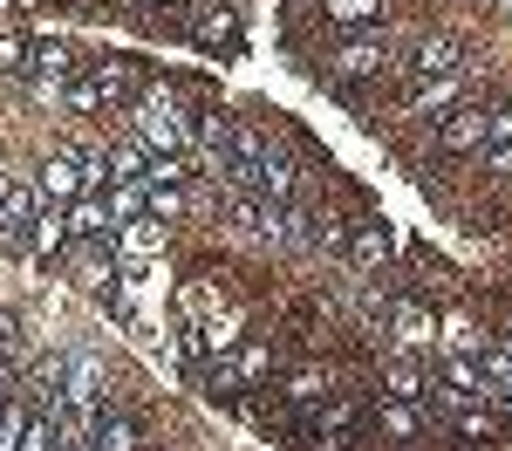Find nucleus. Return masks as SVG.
<instances>
[{"label":"nucleus","instance_id":"nucleus-36","mask_svg":"<svg viewBox=\"0 0 512 451\" xmlns=\"http://www.w3.org/2000/svg\"><path fill=\"white\" fill-rule=\"evenodd\" d=\"M485 144H512V110H506V117H492V137H485Z\"/></svg>","mask_w":512,"mask_h":451},{"label":"nucleus","instance_id":"nucleus-32","mask_svg":"<svg viewBox=\"0 0 512 451\" xmlns=\"http://www.w3.org/2000/svg\"><path fill=\"white\" fill-rule=\"evenodd\" d=\"M178 301H185V315H198V322H205V315H212V308H219V294H212V287H178Z\"/></svg>","mask_w":512,"mask_h":451},{"label":"nucleus","instance_id":"nucleus-13","mask_svg":"<svg viewBox=\"0 0 512 451\" xmlns=\"http://www.w3.org/2000/svg\"><path fill=\"white\" fill-rule=\"evenodd\" d=\"M89 451H137V424H130L123 410H96V424H89Z\"/></svg>","mask_w":512,"mask_h":451},{"label":"nucleus","instance_id":"nucleus-35","mask_svg":"<svg viewBox=\"0 0 512 451\" xmlns=\"http://www.w3.org/2000/svg\"><path fill=\"white\" fill-rule=\"evenodd\" d=\"M458 431H472V438H485V431H492V417H485V410H465V417H458Z\"/></svg>","mask_w":512,"mask_h":451},{"label":"nucleus","instance_id":"nucleus-6","mask_svg":"<svg viewBox=\"0 0 512 451\" xmlns=\"http://www.w3.org/2000/svg\"><path fill=\"white\" fill-rule=\"evenodd\" d=\"M403 69L410 76H465V48L451 35H424V41H410V55H403Z\"/></svg>","mask_w":512,"mask_h":451},{"label":"nucleus","instance_id":"nucleus-20","mask_svg":"<svg viewBox=\"0 0 512 451\" xmlns=\"http://www.w3.org/2000/svg\"><path fill=\"white\" fill-rule=\"evenodd\" d=\"M0 363H28V322L14 315V308H0Z\"/></svg>","mask_w":512,"mask_h":451},{"label":"nucleus","instance_id":"nucleus-5","mask_svg":"<svg viewBox=\"0 0 512 451\" xmlns=\"http://www.w3.org/2000/svg\"><path fill=\"white\" fill-rule=\"evenodd\" d=\"M185 28L198 48H233L239 41V14L226 0H185Z\"/></svg>","mask_w":512,"mask_h":451},{"label":"nucleus","instance_id":"nucleus-1","mask_svg":"<svg viewBox=\"0 0 512 451\" xmlns=\"http://www.w3.org/2000/svg\"><path fill=\"white\" fill-rule=\"evenodd\" d=\"M130 123H137V137H144V144H151V158H185V151H192L198 137H192V123L178 117V103H171V96H137V103H130Z\"/></svg>","mask_w":512,"mask_h":451},{"label":"nucleus","instance_id":"nucleus-23","mask_svg":"<svg viewBox=\"0 0 512 451\" xmlns=\"http://www.w3.org/2000/svg\"><path fill=\"white\" fill-rule=\"evenodd\" d=\"M164 274V253H123L117 260V281L123 287H151Z\"/></svg>","mask_w":512,"mask_h":451},{"label":"nucleus","instance_id":"nucleus-22","mask_svg":"<svg viewBox=\"0 0 512 451\" xmlns=\"http://www.w3.org/2000/svg\"><path fill=\"white\" fill-rule=\"evenodd\" d=\"M123 253H164V226L144 212V219H123Z\"/></svg>","mask_w":512,"mask_h":451},{"label":"nucleus","instance_id":"nucleus-17","mask_svg":"<svg viewBox=\"0 0 512 451\" xmlns=\"http://www.w3.org/2000/svg\"><path fill=\"white\" fill-rule=\"evenodd\" d=\"M335 28H383V0H321Z\"/></svg>","mask_w":512,"mask_h":451},{"label":"nucleus","instance_id":"nucleus-7","mask_svg":"<svg viewBox=\"0 0 512 451\" xmlns=\"http://www.w3.org/2000/svg\"><path fill=\"white\" fill-rule=\"evenodd\" d=\"M390 253H396V233L383 219H355V233H349V267L355 274H376Z\"/></svg>","mask_w":512,"mask_h":451},{"label":"nucleus","instance_id":"nucleus-19","mask_svg":"<svg viewBox=\"0 0 512 451\" xmlns=\"http://www.w3.org/2000/svg\"><path fill=\"white\" fill-rule=\"evenodd\" d=\"M383 383H390L396 404H417V397H424V369L403 363V356H390V363H383Z\"/></svg>","mask_w":512,"mask_h":451},{"label":"nucleus","instance_id":"nucleus-33","mask_svg":"<svg viewBox=\"0 0 512 451\" xmlns=\"http://www.w3.org/2000/svg\"><path fill=\"white\" fill-rule=\"evenodd\" d=\"M383 431H390V438H410V431H417V410H410V404H390V410H383Z\"/></svg>","mask_w":512,"mask_h":451},{"label":"nucleus","instance_id":"nucleus-11","mask_svg":"<svg viewBox=\"0 0 512 451\" xmlns=\"http://www.w3.org/2000/svg\"><path fill=\"white\" fill-rule=\"evenodd\" d=\"M390 62H396V55H390V48H383V41H376V35H369V41H349V48L335 55V76L362 82V76H383Z\"/></svg>","mask_w":512,"mask_h":451},{"label":"nucleus","instance_id":"nucleus-4","mask_svg":"<svg viewBox=\"0 0 512 451\" xmlns=\"http://www.w3.org/2000/svg\"><path fill=\"white\" fill-rule=\"evenodd\" d=\"M35 212H41V192L28 178H7V171H0V246H28Z\"/></svg>","mask_w":512,"mask_h":451},{"label":"nucleus","instance_id":"nucleus-9","mask_svg":"<svg viewBox=\"0 0 512 451\" xmlns=\"http://www.w3.org/2000/svg\"><path fill=\"white\" fill-rule=\"evenodd\" d=\"M41 192H48L55 205H62V199H82V192H89V178H82V158H76V151H55V158L41 164Z\"/></svg>","mask_w":512,"mask_h":451},{"label":"nucleus","instance_id":"nucleus-3","mask_svg":"<svg viewBox=\"0 0 512 451\" xmlns=\"http://www.w3.org/2000/svg\"><path fill=\"white\" fill-rule=\"evenodd\" d=\"M55 363H62L55 397H69V404H82V410H103V390H110V369H103V356L69 349V356H55Z\"/></svg>","mask_w":512,"mask_h":451},{"label":"nucleus","instance_id":"nucleus-8","mask_svg":"<svg viewBox=\"0 0 512 451\" xmlns=\"http://www.w3.org/2000/svg\"><path fill=\"white\" fill-rule=\"evenodd\" d=\"M233 226H239V233H253V240H280L287 212H280V199H253V192H233Z\"/></svg>","mask_w":512,"mask_h":451},{"label":"nucleus","instance_id":"nucleus-38","mask_svg":"<svg viewBox=\"0 0 512 451\" xmlns=\"http://www.w3.org/2000/svg\"><path fill=\"white\" fill-rule=\"evenodd\" d=\"M137 7H164V0H137Z\"/></svg>","mask_w":512,"mask_h":451},{"label":"nucleus","instance_id":"nucleus-27","mask_svg":"<svg viewBox=\"0 0 512 451\" xmlns=\"http://www.w3.org/2000/svg\"><path fill=\"white\" fill-rule=\"evenodd\" d=\"M260 369H267V349H239L233 363L219 369V383H253V376H260Z\"/></svg>","mask_w":512,"mask_h":451},{"label":"nucleus","instance_id":"nucleus-37","mask_svg":"<svg viewBox=\"0 0 512 451\" xmlns=\"http://www.w3.org/2000/svg\"><path fill=\"white\" fill-rule=\"evenodd\" d=\"M492 171H512V144H492Z\"/></svg>","mask_w":512,"mask_h":451},{"label":"nucleus","instance_id":"nucleus-24","mask_svg":"<svg viewBox=\"0 0 512 451\" xmlns=\"http://www.w3.org/2000/svg\"><path fill=\"white\" fill-rule=\"evenodd\" d=\"M144 212H151V219H185V192H178V185H151V178H144Z\"/></svg>","mask_w":512,"mask_h":451},{"label":"nucleus","instance_id":"nucleus-28","mask_svg":"<svg viewBox=\"0 0 512 451\" xmlns=\"http://www.w3.org/2000/svg\"><path fill=\"white\" fill-rule=\"evenodd\" d=\"M28 48H35V41L7 28V35H0V69H7V76H28Z\"/></svg>","mask_w":512,"mask_h":451},{"label":"nucleus","instance_id":"nucleus-30","mask_svg":"<svg viewBox=\"0 0 512 451\" xmlns=\"http://www.w3.org/2000/svg\"><path fill=\"white\" fill-rule=\"evenodd\" d=\"M110 219H144V185H117L110 192Z\"/></svg>","mask_w":512,"mask_h":451},{"label":"nucleus","instance_id":"nucleus-39","mask_svg":"<svg viewBox=\"0 0 512 451\" xmlns=\"http://www.w3.org/2000/svg\"><path fill=\"white\" fill-rule=\"evenodd\" d=\"M0 383H7V363H0Z\"/></svg>","mask_w":512,"mask_h":451},{"label":"nucleus","instance_id":"nucleus-34","mask_svg":"<svg viewBox=\"0 0 512 451\" xmlns=\"http://www.w3.org/2000/svg\"><path fill=\"white\" fill-rule=\"evenodd\" d=\"M321 397V376H294V404H315Z\"/></svg>","mask_w":512,"mask_h":451},{"label":"nucleus","instance_id":"nucleus-16","mask_svg":"<svg viewBox=\"0 0 512 451\" xmlns=\"http://www.w3.org/2000/svg\"><path fill=\"white\" fill-rule=\"evenodd\" d=\"M69 233H76V240H117V233H110V205L82 192L76 212H69Z\"/></svg>","mask_w":512,"mask_h":451},{"label":"nucleus","instance_id":"nucleus-15","mask_svg":"<svg viewBox=\"0 0 512 451\" xmlns=\"http://www.w3.org/2000/svg\"><path fill=\"white\" fill-rule=\"evenodd\" d=\"M458 96H465V76H431V82H417L410 110H417V117H431V110H451Z\"/></svg>","mask_w":512,"mask_h":451},{"label":"nucleus","instance_id":"nucleus-18","mask_svg":"<svg viewBox=\"0 0 512 451\" xmlns=\"http://www.w3.org/2000/svg\"><path fill=\"white\" fill-rule=\"evenodd\" d=\"M396 342H403V349H431V342H437V322L417 308V301L396 308Z\"/></svg>","mask_w":512,"mask_h":451},{"label":"nucleus","instance_id":"nucleus-31","mask_svg":"<svg viewBox=\"0 0 512 451\" xmlns=\"http://www.w3.org/2000/svg\"><path fill=\"white\" fill-rule=\"evenodd\" d=\"M21 451H55V417H28V431H21Z\"/></svg>","mask_w":512,"mask_h":451},{"label":"nucleus","instance_id":"nucleus-14","mask_svg":"<svg viewBox=\"0 0 512 451\" xmlns=\"http://www.w3.org/2000/svg\"><path fill=\"white\" fill-rule=\"evenodd\" d=\"M69 267H76V281H82V287H96V294L117 281V260H103V240H82L76 253H69Z\"/></svg>","mask_w":512,"mask_h":451},{"label":"nucleus","instance_id":"nucleus-29","mask_svg":"<svg viewBox=\"0 0 512 451\" xmlns=\"http://www.w3.org/2000/svg\"><path fill=\"white\" fill-rule=\"evenodd\" d=\"M444 342H451L458 356H478V349H485V342H478V328L465 322V315H451V322H444Z\"/></svg>","mask_w":512,"mask_h":451},{"label":"nucleus","instance_id":"nucleus-2","mask_svg":"<svg viewBox=\"0 0 512 451\" xmlns=\"http://www.w3.org/2000/svg\"><path fill=\"white\" fill-rule=\"evenodd\" d=\"M137 96V76H130V62H89V76L62 82V103L69 110H117Z\"/></svg>","mask_w":512,"mask_h":451},{"label":"nucleus","instance_id":"nucleus-25","mask_svg":"<svg viewBox=\"0 0 512 451\" xmlns=\"http://www.w3.org/2000/svg\"><path fill=\"white\" fill-rule=\"evenodd\" d=\"M28 417H35L28 404H14V397H0V451H21V431H28Z\"/></svg>","mask_w":512,"mask_h":451},{"label":"nucleus","instance_id":"nucleus-10","mask_svg":"<svg viewBox=\"0 0 512 451\" xmlns=\"http://www.w3.org/2000/svg\"><path fill=\"white\" fill-rule=\"evenodd\" d=\"M485 137H492V117L485 110H451V117L437 123V144L444 151H478Z\"/></svg>","mask_w":512,"mask_h":451},{"label":"nucleus","instance_id":"nucleus-12","mask_svg":"<svg viewBox=\"0 0 512 451\" xmlns=\"http://www.w3.org/2000/svg\"><path fill=\"white\" fill-rule=\"evenodd\" d=\"M28 246H35L41 260L69 253V246H76V233H69V212H35V226H28Z\"/></svg>","mask_w":512,"mask_h":451},{"label":"nucleus","instance_id":"nucleus-21","mask_svg":"<svg viewBox=\"0 0 512 451\" xmlns=\"http://www.w3.org/2000/svg\"><path fill=\"white\" fill-rule=\"evenodd\" d=\"M478 369H485V383H492V397H506L512 404V349H478Z\"/></svg>","mask_w":512,"mask_h":451},{"label":"nucleus","instance_id":"nucleus-26","mask_svg":"<svg viewBox=\"0 0 512 451\" xmlns=\"http://www.w3.org/2000/svg\"><path fill=\"white\" fill-rule=\"evenodd\" d=\"M444 376H451V390H458V397H472V404H478V397H492V383H485V369H478V363H465V356H458V363L444 369Z\"/></svg>","mask_w":512,"mask_h":451}]
</instances>
